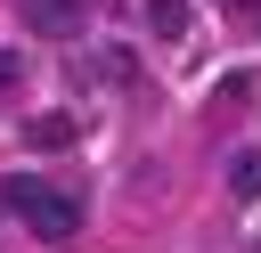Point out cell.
<instances>
[{"label": "cell", "instance_id": "7a4b0ae2", "mask_svg": "<svg viewBox=\"0 0 261 253\" xmlns=\"http://www.w3.org/2000/svg\"><path fill=\"white\" fill-rule=\"evenodd\" d=\"M24 24L49 33V41H73L82 33V0H24Z\"/></svg>", "mask_w": 261, "mask_h": 253}, {"label": "cell", "instance_id": "5b68a950", "mask_svg": "<svg viewBox=\"0 0 261 253\" xmlns=\"http://www.w3.org/2000/svg\"><path fill=\"white\" fill-rule=\"evenodd\" d=\"M139 16L155 41H188V0H139Z\"/></svg>", "mask_w": 261, "mask_h": 253}, {"label": "cell", "instance_id": "6da1fadb", "mask_svg": "<svg viewBox=\"0 0 261 253\" xmlns=\"http://www.w3.org/2000/svg\"><path fill=\"white\" fill-rule=\"evenodd\" d=\"M0 204L41 237V245H73L82 237V196H65V188H49V180H0Z\"/></svg>", "mask_w": 261, "mask_h": 253}, {"label": "cell", "instance_id": "8992f818", "mask_svg": "<svg viewBox=\"0 0 261 253\" xmlns=\"http://www.w3.org/2000/svg\"><path fill=\"white\" fill-rule=\"evenodd\" d=\"M16 73H24V57H16V49H0V98L16 90Z\"/></svg>", "mask_w": 261, "mask_h": 253}, {"label": "cell", "instance_id": "3957f363", "mask_svg": "<svg viewBox=\"0 0 261 253\" xmlns=\"http://www.w3.org/2000/svg\"><path fill=\"white\" fill-rule=\"evenodd\" d=\"M24 147H33V155H65V147H73V114H57V106L33 114V122H24Z\"/></svg>", "mask_w": 261, "mask_h": 253}, {"label": "cell", "instance_id": "277c9868", "mask_svg": "<svg viewBox=\"0 0 261 253\" xmlns=\"http://www.w3.org/2000/svg\"><path fill=\"white\" fill-rule=\"evenodd\" d=\"M228 196L237 204H261V147H237L228 155Z\"/></svg>", "mask_w": 261, "mask_h": 253}]
</instances>
